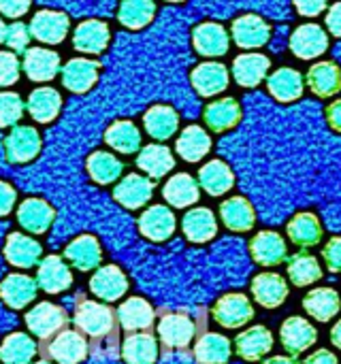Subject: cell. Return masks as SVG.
<instances>
[{
  "mask_svg": "<svg viewBox=\"0 0 341 364\" xmlns=\"http://www.w3.org/2000/svg\"><path fill=\"white\" fill-rule=\"evenodd\" d=\"M28 41H30V30L26 23L21 21H13L11 26H6V32H4V43L17 51V53H23L28 49Z\"/></svg>",
  "mask_w": 341,
  "mask_h": 364,
  "instance_id": "f907efd6",
  "label": "cell"
},
{
  "mask_svg": "<svg viewBox=\"0 0 341 364\" xmlns=\"http://www.w3.org/2000/svg\"><path fill=\"white\" fill-rule=\"evenodd\" d=\"M305 81L318 98H331L341 92V66L333 60L316 62L308 70Z\"/></svg>",
  "mask_w": 341,
  "mask_h": 364,
  "instance_id": "ffe728a7",
  "label": "cell"
},
{
  "mask_svg": "<svg viewBox=\"0 0 341 364\" xmlns=\"http://www.w3.org/2000/svg\"><path fill=\"white\" fill-rule=\"evenodd\" d=\"M143 124H145V130H147L149 136H154L158 141H164V139H171L175 134V130L179 126V117L171 107L156 105L145 113Z\"/></svg>",
  "mask_w": 341,
  "mask_h": 364,
  "instance_id": "ee69618b",
  "label": "cell"
},
{
  "mask_svg": "<svg viewBox=\"0 0 341 364\" xmlns=\"http://www.w3.org/2000/svg\"><path fill=\"white\" fill-rule=\"evenodd\" d=\"M36 282L28 275H9L0 284V299L11 309H23L36 299Z\"/></svg>",
  "mask_w": 341,
  "mask_h": 364,
  "instance_id": "4dcf8cb0",
  "label": "cell"
},
{
  "mask_svg": "<svg viewBox=\"0 0 341 364\" xmlns=\"http://www.w3.org/2000/svg\"><path fill=\"white\" fill-rule=\"evenodd\" d=\"M73 284V273L68 264L60 256H47L38 264L36 273V286L45 290L47 294H60L66 292Z\"/></svg>",
  "mask_w": 341,
  "mask_h": 364,
  "instance_id": "2e32d148",
  "label": "cell"
},
{
  "mask_svg": "<svg viewBox=\"0 0 341 364\" xmlns=\"http://www.w3.org/2000/svg\"><path fill=\"white\" fill-rule=\"evenodd\" d=\"M120 326L128 333H135V331H147L152 324H154V307L145 301V299H139V296H132V299H126L117 314H115Z\"/></svg>",
  "mask_w": 341,
  "mask_h": 364,
  "instance_id": "4316f807",
  "label": "cell"
},
{
  "mask_svg": "<svg viewBox=\"0 0 341 364\" xmlns=\"http://www.w3.org/2000/svg\"><path fill=\"white\" fill-rule=\"evenodd\" d=\"M177 154L186 162H199L203 160L211 149V136L201 126H188L182 136L177 139Z\"/></svg>",
  "mask_w": 341,
  "mask_h": 364,
  "instance_id": "7bdbcfd3",
  "label": "cell"
},
{
  "mask_svg": "<svg viewBox=\"0 0 341 364\" xmlns=\"http://www.w3.org/2000/svg\"><path fill=\"white\" fill-rule=\"evenodd\" d=\"M38 354V346L26 333H11L0 343V363L2 364H30Z\"/></svg>",
  "mask_w": 341,
  "mask_h": 364,
  "instance_id": "60d3db41",
  "label": "cell"
},
{
  "mask_svg": "<svg viewBox=\"0 0 341 364\" xmlns=\"http://www.w3.org/2000/svg\"><path fill=\"white\" fill-rule=\"evenodd\" d=\"M105 141L120 154H135L141 147V132L132 122H115L107 128Z\"/></svg>",
  "mask_w": 341,
  "mask_h": 364,
  "instance_id": "bcb514c9",
  "label": "cell"
},
{
  "mask_svg": "<svg viewBox=\"0 0 341 364\" xmlns=\"http://www.w3.org/2000/svg\"><path fill=\"white\" fill-rule=\"evenodd\" d=\"M122 358L128 364H156L158 341L152 333H132L122 343Z\"/></svg>",
  "mask_w": 341,
  "mask_h": 364,
  "instance_id": "74e56055",
  "label": "cell"
},
{
  "mask_svg": "<svg viewBox=\"0 0 341 364\" xmlns=\"http://www.w3.org/2000/svg\"><path fill=\"white\" fill-rule=\"evenodd\" d=\"M220 218H222V224L233 232H248L256 224L254 207L243 196H233L224 200L220 205Z\"/></svg>",
  "mask_w": 341,
  "mask_h": 364,
  "instance_id": "f1b7e54d",
  "label": "cell"
},
{
  "mask_svg": "<svg viewBox=\"0 0 341 364\" xmlns=\"http://www.w3.org/2000/svg\"><path fill=\"white\" fill-rule=\"evenodd\" d=\"M325 117H327V124L331 126V130H335L337 134H341V98L327 105Z\"/></svg>",
  "mask_w": 341,
  "mask_h": 364,
  "instance_id": "680465c9",
  "label": "cell"
},
{
  "mask_svg": "<svg viewBox=\"0 0 341 364\" xmlns=\"http://www.w3.org/2000/svg\"><path fill=\"white\" fill-rule=\"evenodd\" d=\"M139 230L149 241H167L175 232V215L164 205H154L139 218Z\"/></svg>",
  "mask_w": 341,
  "mask_h": 364,
  "instance_id": "44dd1931",
  "label": "cell"
},
{
  "mask_svg": "<svg viewBox=\"0 0 341 364\" xmlns=\"http://www.w3.org/2000/svg\"><path fill=\"white\" fill-rule=\"evenodd\" d=\"M4 32H6V26H4V21L0 19V43L4 41Z\"/></svg>",
  "mask_w": 341,
  "mask_h": 364,
  "instance_id": "be15d7a7",
  "label": "cell"
},
{
  "mask_svg": "<svg viewBox=\"0 0 341 364\" xmlns=\"http://www.w3.org/2000/svg\"><path fill=\"white\" fill-rule=\"evenodd\" d=\"M295 9L303 17H318L329 6V0H293Z\"/></svg>",
  "mask_w": 341,
  "mask_h": 364,
  "instance_id": "db71d44e",
  "label": "cell"
},
{
  "mask_svg": "<svg viewBox=\"0 0 341 364\" xmlns=\"http://www.w3.org/2000/svg\"><path fill=\"white\" fill-rule=\"evenodd\" d=\"M15 207V190L0 181V215H9Z\"/></svg>",
  "mask_w": 341,
  "mask_h": 364,
  "instance_id": "6f0895ef",
  "label": "cell"
},
{
  "mask_svg": "<svg viewBox=\"0 0 341 364\" xmlns=\"http://www.w3.org/2000/svg\"><path fill=\"white\" fill-rule=\"evenodd\" d=\"M4 151L9 162L23 164L36 158L41 151V136L32 126H17L4 139Z\"/></svg>",
  "mask_w": 341,
  "mask_h": 364,
  "instance_id": "7c38bea8",
  "label": "cell"
},
{
  "mask_svg": "<svg viewBox=\"0 0 341 364\" xmlns=\"http://www.w3.org/2000/svg\"><path fill=\"white\" fill-rule=\"evenodd\" d=\"M169 2H182V0H169Z\"/></svg>",
  "mask_w": 341,
  "mask_h": 364,
  "instance_id": "03108f58",
  "label": "cell"
},
{
  "mask_svg": "<svg viewBox=\"0 0 341 364\" xmlns=\"http://www.w3.org/2000/svg\"><path fill=\"white\" fill-rule=\"evenodd\" d=\"M66 324H68L66 311L53 303H38L26 316V326L38 339V343H45L51 337H56L60 331L66 328Z\"/></svg>",
  "mask_w": 341,
  "mask_h": 364,
  "instance_id": "277c9868",
  "label": "cell"
},
{
  "mask_svg": "<svg viewBox=\"0 0 341 364\" xmlns=\"http://www.w3.org/2000/svg\"><path fill=\"white\" fill-rule=\"evenodd\" d=\"M182 230L188 241L192 243H207L218 235V220L211 209L199 207L192 209L184 215L182 220Z\"/></svg>",
  "mask_w": 341,
  "mask_h": 364,
  "instance_id": "f546056e",
  "label": "cell"
},
{
  "mask_svg": "<svg viewBox=\"0 0 341 364\" xmlns=\"http://www.w3.org/2000/svg\"><path fill=\"white\" fill-rule=\"evenodd\" d=\"M73 322L77 331L88 337V348L94 358H113L120 354L117 318L115 314L96 301H77Z\"/></svg>",
  "mask_w": 341,
  "mask_h": 364,
  "instance_id": "6da1fadb",
  "label": "cell"
},
{
  "mask_svg": "<svg viewBox=\"0 0 341 364\" xmlns=\"http://www.w3.org/2000/svg\"><path fill=\"white\" fill-rule=\"evenodd\" d=\"M85 166H88L90 177L96 183H113L122 175V171H124L122 162L113 154H107V151H94L88 158Z\"/></svg>",
  "mask_w": 341,
  "mask_h": 364,
  "instance_id": "7dc6e473",
  "label": "cell"
},
{
  "mask_svg": "<svg viewBox=\"0 0 341 364\" xmlns=\"http://www.w3.org/2000/svg\"><path fill=\"white\" fill-rule=\"evenodd\" d=\"M207 326V309L196 307L192 311L177 309L164 311L158 322V337L167 350H184L188 348Z\"/></svg>",
  "mask_w": 341,
  "mask_h": 364,
  "instance_id": "7a4b0ae2",
  "label": "cell"
},
{
  "mask_svg": "<svg viewBox=\"0 0 341 364\" xmlns=\"http://www.w3.org/2000/svg\"><path fill=\"white\" fill-rule=\"evenodd\" d=\"M231 34L241 49H261L271 38V26L258 15H243L233 21Z\"/></svg>",
  "mask_w": 341,
  "mask_h": 364,
  "instance_id": "8fae6325",
  "label": "cell"
},
{
  "mask_svg": "<svg viewBox=\"0 0 341 364\" xmlns=\"http://www.w3.org/2000/svg\"><path fill=\"white\" fill-rule=\"evenodd\" d=\"M62 107V98L53 87H38L28 96L26 109L32 115V119L47 124L51 119H56V115L60 113Z\"/></svg>",
  "mask_w": 341,
  "mask_h": 364,
  "instance_id": "b9f144b4",
  "label": "cell"
},
{
  "mask_svg": "<svg viewBox=\"0 0 341 364\" xmlns=\"http://www.w3.org/2000/svg\"><path fill=\"white\" fill-rule=\"evenodd\" d=\"M325 23H327L329 34H333V36L341 38V0L329 6L327 17H325Z\"/></svg>",
  "mask_w": 341,
  "mask_h": 364,
  "instance_id": "11a10c76",
  "label": "cell"
},
{
  "mask_svg": "<svg viewBox=\"0 0 341 364\" xmlns=\"http://www.w3.org/2000/svg\"><path fill=\"white\" fill-rule=\"evenodd\" d=\"M60 70H62L64 87L81 94V92H88L96 83L100 64L94 60H88V58H75V60H68V64Z\"/></svg>",
  "mask_w": 341,
  "mask_h": 364,
  "instance_id": "cb8c5ba5",
  "label": "cell"
},
{
  "mask_svg": "<svg viewBox=\"0 0 341 364\" xmlns=\"http://www.w3.org/2000/svg\"><path fill=\"white\" fill-rule=\"evenodd\" d=\"M214 320L229 331L235 328H243L248 322H252L254 318V307L250 303V299L246 294L239 292H229L224 296H220L214 305Z\"/></svg>",
  "mask_w": 341,
  "mask_h": 364,
  "instance_id": "8992f818",
  "label": "cell"
},
{
  "mask_svg": "<svg viewBox=\"0 0 341 364\" xmlns=\"http://www.w3.org/2000/svg\"><path fill=\"white\" fill-rule=\"evenodd\" d=\"M192 41H194V49L205 58L224 55L229 51V45H231L229 32L224 30V26H220L216 21L199 23L192 32Z\"/></svg>",
  "mask_w": 341,
  "mask_h": 364,
  "instance_id": "e0dca14e",
  "label": "cell"
},
{
  "mask_svg": "<svg viewBox=\"0 0 341 364\" xmlns=\"http://www.w3.org/2000/svg\"><path fill=\"white\" fill-rule=\"evenodd\" d=\"M252 260L261 267H278L288 258V245L276 230H261L250 241Z\"/></svg>",
  "mask_w": 341,
  "mask_h": 364,
  "instance_id": "ba28073f",
  "label": "cell"
},
{
  "mask_svg": "<svg viewBox=\"0 0 341 364\" xmlns=\"http://www.w3.org/2000/svg\"><path fill=\"white\" fill-rule=\"evenodd\" d=\"M280 341H282V348L288 352V356L299 358L301 354H305L308 350L316 346L318 331L310 320L301 316H290L280 326Z\"/></svg>",
  "mask_w": 341,
  "mask_h": 364,
  "instance_id": "5b68a950",
  "label": "cell"
},
{
  "mask_svg": "<svg viewBox=\"0 0 341 364\" xmlns=\"http://www.w3.org/2000/svg\"><path fill=\"white\" fill-rule=\"evenodd\" d=\"M303 364H340V358H337V354L335 352H331V350H316V352H312L308 358H305V363Z\"/></svg>",
  "mask_w": 341,
  "mask_h": 364,
  "instance_id": "91938a15",
  "label": "cell"
},
{
  "mask_svg": "<svg viewBox=\"0 0 341 364\" xmlns=\"http://www.w3.org/2000/svg\"><path fill=\"white\" fill-rule=\"evenodd\" d=\"M162 194H164V200L169 205H173L177 209H186V207H190V205H194L199 200V183H196V179L192 175L179 173V175H173L167 181Z\"/></svg>",
  "mask_w": 341,
  "mask_h": 364,
  "instance_id": "ab89813d",
  "label": "cell"
},
{
  "mask_svg": "<svg viewBox=\"0 0 341 364\" xmlns=\"http://www.w3.org/2000/svg\"><path fill=\"white\" fill-rule=\"evenodd\" d=\"M229 70L224 64H218V62H205V64H199L192 75H190V81L194 85V90L209 98V96H216L220 92H224L229 87Z\"/></svg>",
  "mask_w": 341,
  "mask_h": 364,
  "instance_id": "7402d4cb",
  "label": "cell"
},
{
  "mask_svg": "<svg viewBox=\"0 0 341 364\" xmlns=\"http://www.w3.org/2000/svg\"><path fill=\"white\" fill-rule=\"evenodd\" d=\"M30 9V0H0V13L6 17H21Z\"/></svg>",
  "mask_w": 341,
  "mask_h": 364,
  "instance_id": "9f6ffc18",
  "label": "cell"
},
{
  "mask_svg": "<svg viewBox=\"0 0 341 364\" xmlns=\"http://www.w3.org/2000/svg\"><path fill=\"white\" fill-rule=\"evenodd\" d=\"M64 258L77 269V271H92L103 260V250L96 237L81 235L75 241H70L64 250Z\"/></svg>",
  "mask_w": 341,
  "mask_h": 364,
  "instance_id": "d4e9b609",
  "label": "cell"
},
{
  "mask_svg": "<svg viewBox=\"0 0 341 364\" xmlns=\"http://www.w3.org/2000/svg\"><path fill=\"white\" fill-rule=\"evenodd\" d=\"M19 62L11 51H0V87L13 85L19 79Z\"/></svg>",
  "mask_w": 341,
  "mask_h": 364,
  "instance_id": "816d5d0a",
  "label": "cell"
},
{
  "mask_svg": "<svg viewBox=\"0 0 341 364\" xmlns=\"http://www.w3.org/2000/svg\"><path fill=\"white\" fill-rule=\"evenodd\" d=\"M41 254H43V247L26 237V235H19V232H13L6 237V243H4V256L6 260L17 267V269H30L34 264H38L41 260Z\"/></svg>",
  "mask_w": 341,
  "mask_h": 364,
  "instance_id": "d6a6232c",
  "label": "cell"
},
{
  "mask_svg": "<svg viewBox=\"0 0 341 364\" xmlns=\"http://www.w3.org/2000/svg\"><path fill=\"white\" fill-rule=\"evenodd\" d=\"M21 68L32 81H51L60 70V55L51 49L32 47L23 51Z\"/></svg>",
  "mask_w": 341,
  "mask_h": 364,
  "instance_id": "603a6c76",
  "label": "cell"
},
{
  "mask_svg": "<svg viewBox=\"0 0 341 364\" xmlns=\"http://www.w3.org/2000/svg\"><path fill=\"white\" fill-rule=\"evenodd\" d=\"M233 346L220 333H201L194 343V358L199 364H226L231 360Z\"/></svg>",
  "mask_w": 341,
  "mask_h": 364,
  "instance_id": "1f68e13d",
  "label": "cell"
},
{
  "mask_svg": "<svg viewBox=\"0 0 341 364\" xmlns=\"http://www.w3.org/2000/svg\"><path fill=\"white\" fill-rule=\"evenodd\" d=\"M154 13H156L154 0H124L120 6L117 19L126 28L139 30V28H145L154 19Z\"/></svg>",
  "mask_w": 341,
  "mask_h": 364,
  "instance_id": "c3c4849f",
  "label": "cell"
},
{
  "mask_svg": "<svg viewBox=\"0 0 341 364\" xmlns=\"http://www.w3.org/2000/svg\"><path fill=\"white\" fill-rule=\"evenodd\" d=\"M30 36L47 43L58 45L68 34V17L60 11H38L30 21Z\"/></svg>",
  "mask_w": 341,
  "mask_h": 364,
  "instance_id": "9a60e30c",
  "label": "cell"
},
{
  "mask_svg": "<svg viewBox=\"0 0 341 364\" xmlns=\"http://www.w3.org/2000/svg\"><path fill=\"white\" fill-rule=\"evenodd\" d=\"M17 222L32 235H43L53 222V209L41 198H28L17 209Z\"/></svg>",
  "mask_w": 341,
  "mask_h": 364,
  "instance_id": "e575fe53",
  "label": "cell"
},
{
  "mask_svg": "<svg viewBox=\"0 0 341 364\" xmlns=\"http://www.w3.org/2000/svg\"><path fill=\"white\" fill-rule=\"evenodd\" d=\"M34 364H51V363H49V360H45V358H43V360H38V363H34Z\"/></svg>",
  "mask_w": 341,
  "mask_h": 364,
  "instance_id": "e7e4bbea",
  "label": "cell"
},
{
  "mask_svg": "<svg viewBox=\"0 0 341 364\" xmlns=\"http://www.w3.org/2000/svg\"><path fill=\"white\" fill-rule=\"evenodd\" d=\"M38 354L49 363L79 364L85 360V356H90V348L79 331L64 328L49 341L38 343Z\"/></svg>",
  "mask_w": 341,
  "mask_h": 364,
  "instance_id": "3957f363",
  "label": "cell"
},
{
  "mask_svg": "<svg viewBox=\"0 0 341 364\" xmlns=\"http://www.w3.org/2000/svg\"><path fill=\"white\" fill-rule=\"evenodd\" d=\"M286 232H288V239L297 247H303V250L316 247L322 241V235H325L322 224H320V218L314 211H299L288 222Z\"/></svg>",
  "mask_w": 341,
  "mask_h": 364,
  "instance_id": "d6986e66",
  "label": "cell"
},
{
  "mask_svg": "<svg viewBox=\"0 0 341 364\" xmlns=\"http://www.w3.org/2000/svg\"><path fill=\"white\" fill-rule=\"evenodd\" d=\"M303 309L310 318H314L320 324H327L331 320H335V316H340L341 311V296L335 288L322 286V288H314L308 292V296L303 299Z\"/></svg>",
  "mask_w": 341,
  "mask_h": 364,
  "instance_id": "5bb4252c",
  "label": "cell"
},
{
  "mask_svg": "<svg viewBox=\"0 0 341 364\" xmlns=\"http://www.w3.org/2000/svg\"><path fill=\"white\" fill-rule=\"evenodd\" d=\"M329 49V32L318 23H301L290 34V51L301 60L320 58Z\"/></svg>",
  "mask_w": 341,
  "mask_h": 364,
  "instance_id": "52a82bcc",
  "label": "cell"
},
{
  "mask_svg": "<svg viewBox=\"0 0 341 364\" xmlns=\"http://www.w3.org/2000/svg\"><path fill=\"white\" fill-rule=\"evenodd\" d=\"M288 292V282L280 273H261L252 279V296L263 309H280Z\"/></svg>",
  "mask_w": 341,
  "mask_h": 364,
  "instance_id": "9c48e42d",
  "label": "cell"
},
{
  "mask_svg": "<svg viewBox=\"0 0 341 364\" xmlns=\"http://www.w3.org/2000/svg\"><path fill=\"white\" fill-rule=\"evenodd\" d=\"M137 166L141 171H145L152 179H160L175 166V160L171 156V149H167L164 145L152 143V145L143 147L141 154L137 156Z\"/></svg>",
  "mask_w": 341,
  "mask_h": 364,
  "instance_id": "f6af8a7d",
  "label": "cell"
},
{
  "mask_svg": "<svg viewBox=\"0 0 341 364\" xmlns=\"http://www.w3.org/2000/svg\"><path fill=\"white\" fill-rule=\"evenodd\" d=\"M329 339H331V346H333L335 350H341V320H337V322L333 324V328H331V333H329Z\"/></svg>",
  "mask_w": 341,
  "mask_h": 364,
  "instance_id": "94428289",
  "label": "cell"
},
{
  "mask_svg": "<svg viewBox=\"0 0 341 364\" xmlns=\"http://www.w3.org/2000/svg\"><path fill=\"white\" fill-rule=\"evenodd\" d=\"M203 117H205V124L214 132H224V130H231L239 124L241 107L235 98H222V100L209 102Z\"/></svg>",
  "mask_w": 341,
  "mask_h": 364,
  "instance_id": "f35d334b",
  "label": "cell"
},
{
  "mask_svg": "<svg viewBox=\"0 0 341 364\" xmlns=\"http://www.w3.org/2000/svg\"><path fill=\"white\" fill-rule=\"evenodd\" d=\"M267 87H269V94L280 100V102H295L303 96V90H305V77L295 70V68H288V66H282L278 70H273L269 77H267Z\"/></svg>",
  "mask_w": 341,
  "mask_h": 364,
  "instance_id": "ac0fdd59",
  "label": "cell"
},
{
  "mask_svg": "<svg viewBox=\"0 0 341 364\" xmlns=\"http://www.w3.org/2000/svg\"><path fill=\"white\" fill-rule=\"evenodd\" d=\"M271 62L265 53H241L233 62V77L243 87H256L269 73Z\"/></svg>",
  "mask_w": 341,
  "mask_h": 364,
  "instance_id": "83f0119b",
  "label": "cell"
},
{
  "mask_svg": "<svg viewBox=\"0 0 341 364\" xmlns=\"http://www.w3.org/2000/svg\"><path fill=\"white\" fill-rule=\"evenodd\" d=\"M261 364H299L297 363V358H293V356H271V358H267V360H263Z\"/></svg>",
  "mask_w": 341,
  "mask_h": 364,
  "instance_id": "6125c7cd",
  "label": "cell"
},
{
  "mask_svg": "<svg viewBox=\"0 0 341 364\" xmlns=\"http://www.w3.org/2000/svg\"><path fill=\"white\" fill-rule=\"evenodd\" d=\"M109 43V26L98 19L81 21L73 34V45L83 53H100Z\"/></svg>",
  "mask_w": 341,
  "mask_h": 364,
  "instance_id": "d590c367",
  "label": "cell"
},
{
  "mask_svg": "<svg viewBox=\"0 0 341 364\" xmlns=\"http://www.w3.org/2000/svg\"><path fill=\"white\" fill-rule=\"evenodd\" d=\"M322 260L329 273L341 275V237H331L322 247Z\"/></svg>",
  "mask_w": 341,
  "mask_h": 364,
  "instance_id": "f5cc1de1",
  "label": "cell"
},
{
  "mask_svg": "<svg viewBox=\"0 0 341 364\" xmlns=\"http://www.w3.org/2000/svg\"><path fill=\"white\" fill-rule=\"evenodd\" d=\"M152 194H154L152 179H147L143 175H137V173L124 177L117 183V188L113 190L115 200L120 205H124L126 209H139V207H143L152 198Z\"/></svg>",
  "mask_w": 341,
  "mask_h": 364,
  "instance_id": "484cf974",
  "label": "cell"
},
{
  "mask_svg": "<svg viewBox=\"0 0 341 364\" xmlns=\"http://www.w3.org/2000/svg\"><path fill=\"white\" fill-rule=\"evenodd\" d=\"M273 343H276L273 333L267 326L256 324V326H252V328L237 335L235 352L246 363H256V360H263L273 350Z\"/></svg>",
  "mask_w": 341,
  "mask_h": 364,
  "instance_id": "30bf717a",
  "label": "cell"
},
{
  "mask_svg": "<svg viewBox=\"0 0 341 364\" xmlns=\"http://www.w3.org/2000/svg\"><path fill=\"white\" fill-rule=\"evenodd\" d=\"M23 102L15 92H0V128L15 126L21 119Z\"/></svg>",
  "mask_w": 341,
  "mask_h": 364,
  "instance_id": "681fc988",
  "label": "cell"
},
{
  "mask_svg": "<svg viewBox=\"0 0 341 364\" xmlns=\"http://www.w3.org/2000/svg\"><path fill=\"white\" fill-rule=\"evenodd\" d=\"M235 186V175L231 166L222 160H211L199 171V188L209 196H222Z\"/></svg>",
  "mask_w": 341,
  "mask_h": 364,
  "instance_id": "8d00e7d4",
  "label": "cell"
},
{
  "mask_svg": "<svg viewBox=\"0 0 341 364\" xmlns=\"http://www.w3.org/2000/svg\"><path fill=\"white\" fill-rule=\"evenodd\" d=\"M286 273H288V279H290L293 286L308 288V286H314L316 282L322 279V264L314 254L299 252V254L288 258Z\"/></svg>",
  "mask_w": 341,
  "mask_h": 364,
  "instance_id": "836d02e7",
  "label": "cell"
},
{
  "mask_svg": "<svg viewBox=\"0 0 341 364\" xmlns=\"http://www.w3.org/2000/svg\"><path fill=\"white\" fill-rule=\"evenodd\" d=\"M90 290L96 299H103L105 303H113L120 301L126 290H128V279L124 275V271L115 264H107L100 267L94 277L90 279Z\"/></svg>",
  "mask_w": 341,
  "mask_h": 364,
  "instance_id": "4fadbf2b",
  "label": "cell"
}]
</instances>
